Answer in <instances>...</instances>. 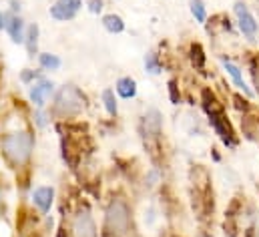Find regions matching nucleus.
Listing matches in <instances>:
<instances>
[{
	"mask_svg": "<svg viewBox=\"0 0 259 237\" xmlns=\"http://www.w3.org/2000/svg\"><path fill=\"white\" fill-rule=\"evenodd\" d=\"M115 89H117L119 97H123V99H133V97L137 95V81L131 78V76H123V78L117 81Z\"/></svg>",
	"mask_w": 259,
	"mask_h": 237,
	"instance_id": "nucleus-12",
	"label": "nucleus"
},
{
	"mask_svg": "<svg viewBox=\"0 0 259 237\" xmlns=\"http://www.w3.org/2000/svg\"><path fill=\"white\" fill-rule=\"evenodd\" d=\"M53 93H55V85L47 78H40V81L32 83L30 89H28V97H30L32 105H36V109H42Z\"/></svg>",
	"mask_w": 259,
	"mask_h": 237,
	"instance_id": "nucleus-6",
	"label": "nucleus"
},
{
	"mask_svg": "<svg viewBox=\"0 0 259 237\" xmlns=\"http://www.w3.org/2000/svg\"><path fill=\"white\" fill-rule=\"evenodd\" d=\"M169 95H171V101L177 105V103H179V93H177V85H175V81L169 83Z\"/></svg>",
	"mask_w": 259,
	"mask_h": 237,
	"instance_id": "nucleus-23",
	"label": "nucleus"
},
{
	"mask_svg": "<svg viewBox=\"0 0 259 237\" xmlns=\"http://www.w3.org/2000/svg\"><path fill=\"white\" fill-rule=\"evenodd\" d=\"M257 14H259V8H257Z\"/></svg>",
	"mask_w": 259,
	"mask_h": 237,
	"instance_id": "nucleus-28",
	"label": "nucleus"
},
{
	"mask_svg": "<svg viewBox=\"0 0 259 237\" xmlns=\"http://www.w3.org/2000/svg\"><path fill=\"white\" fill-rule=\"evenodd\" d=\"M2 209H4V203H2V187H0V215H2Z\"/></svg>",
	"mask_w": 259,
	"mask_h": 237,
	"instance_id": "nucleus-27",
	"label": "nucleus"
},
{
	"mask_svg": "<svg viewBox=\"0 0 259 237\" xmlns=\"http://www.w3.org/2000/svg\"><path fill=\"white\" fill-rule=\"evenodd\" d=\"M55 201V189L53 187H36L32 191V203L40 209V213H49Z\"/></svg>",
	"mask_w": 259,
	"mask_h": 237,
	"instance_id": "nucleus-10",
	"label": "nucleus"
},
{
	"mask_svg": "<svg viewBox=\"0 0 259 237\" xmlns=\"http://www.w3.org/2000/svg\"><path fill=\"white\" fill-rule=\"evenodd\" d=\"M259 62V60H257ZM253 81H255V87H257V91H259V66H255L253 68Z\"/></svg>",
	"mask_w": 259,
	"mask_h": 237,
	"instance_id": "nucleus-25",
	"label": "nucleus"
},
{
	"mask_svg": "<svg viewBox=\"0 0 259 237\" xmlns=\"http://www.w3.org/2000/svg\"><path fill=\"white\" fill-rule=\"evenodd\" d=\"M133 217H131V205L123 197H113L105 209V231L111 237L129 235Z\"/></svg>",
	"mask_w": 259,
	"mask_h": 237,
	"instance_id": "nucleus-2",
	"label": "nucleus"
},
{
	"mask_svg": "<svg viewBox=\"0 0 259 237\" xmlns=\"http://www.w3.org/2000/svg\"><path fill=\"white\" fill-rule=\"evenodd\" d=\"M38 34H40V30H38V26H36V24H30V26L26 28L24 45H26V51H28V55H30V57H34V53L38 51Z\"/></svg>",
	"mask_w": 259,
	"mask_h": 237,
	"instance_id": "nucleus-14",
	"label": "nucleus"
},
{
	"mask_svg": "<svg viewBox=\"0 0 259 237\" xmlns=\"http://www.w3.org/2000/svg\"><path fill=\"white\" fill-rule=\"evenodd\" d=\"M103 105H105V109H107V113H109L111 117H117V113H119V103H117L115 91H111V89L103 91Z\"/></svg>",
	"mask_w": 259,
	"mask_h": 237,
	"instance_id": "nucleus-15",
	"label": "nucleus"
},
{
	"mask_svg": "<svg viewBox=\"0 0 259 237\" xmlns=\"http://www.w3.org/2000/svg\"><path fill=\"white\" fill-rule=\"evenodd\" d=\"M6 26V12H0V30Z\"/></svg>",
	"mask_w": 259,
	"mask_h": 237,
	"instance_id": "nucleus-26",
	"label": "nucleus"
},
{
	"mask_svg": "<svg viewBox=\"0 0 259 237\" xmlns=\"http://www.w3.org/2000/svg\"><path fill=\"white\" fill-rule=\"evenodd\" d=\"M32 121H34V125H36L38 129H45V127L49 125V115H47L42 109H36L34 115H32Z\"/></svg>",
	"mask_w": 259,
	"mask_h": 237,
	"instance_id": "nucleus-21",
	"label": "nucleus"
},
{
	"mask_svg": "<svg viewBox=\"0 0 259 237\" xmlns=\"http://www.w3.org/2000/svg\"><path fill=\"white\" fill-rule=\"evenodd\" d=\"M4 30L8 32V36L12 38V43L16 45H24V38H26V26H24V20L14 14V12H6V26Z\"/></svg>",
	"mask_w": 259,
	"mask_h": 237,
	"instance_id": "nucleus-8",
	"label": "nucleus"
},
{
	"mask_svg": "<svg viewBox=\"0 0 259 237\" xmlns=\"http://www.w3.org/2000/svg\"><path fill=\"white\" fill-rule=\"evenodd\" d=\"M223 68H225V72L231 76V81H233V85L241 91V93H245L247 97H251L253 93H251V89L247 87V83H245V78H243V72H241V68L237 66V64H233L231 60H223Z\"/></svg>",
	"mask_w": 259,
	"mask_h": 237,
	"instance_id": "nucleus-11",
	"label": "nucleus"
},
{
	"mask_svg": "<svg viewBox=\"0 0 259 237\" xmlns=\"http://www.w3.org/2000/svg\"><path fill=\"white\" fill-rule=\"evenodd\" d=\"M191 62H193L195 68H203V64H205V55H203V49L199 45L191 47Z\"/></svg>",
	"mask_w": 259,
	"mask_h": 237,
	"instance_id": "nucleus-19",
	"label": "nucleus"
},
{
	"mask_svg": "<svg viewBox=\"0 0 259 237\" xmlns=\"http://www.w3.org/2000/svg\"><path fill=\"white\" fill-rule=\"evenodd\" d=\"M191 14L197 22H205L207 20V10H205V4L203 0H191Z\"/></svg>",
	"mask_w": 259,
	"mask_h": 237,
	"instance_id": "nucleus-17",
	"label": "nucleus"
},
{
	"mask_svg": "<svg viewBox=\"0 0 259 237\" xmlns=\"http://www.w3.org/2000/svg\"><path fill=\"white\" fill-rule=\"evenodd\" d=\"M20 78H22V83L32 85V83L40 81V72H34L32 68H24V70H22V74H20Z\"/></svg>",
	"mask_w": 259,
	"mask_h": 237,
	"instance_id": "nucleus-20",
	"label": "nucleus"
},
{
	"mask_svg": "<svg viewBox=\"0 0 259 237\" xmlns=\"http://www.w3.org/2000/svg\"><path fill=\"white\" fill-rule=\"evenodd\" d=\"M38 62H40L42 70H59L61 68V59L57 55H51V53H42L38 57Z\"/></svg>",
	"mask_w": 259,
	"mask_h": 237,
	"instance_id": "nucleus-16",
	"label": "nucleus"
},
{
	"mask_svg": "<svg viewBox=\"0 0 259 237\" xmlns=\"http://www.w3.org/2000/svg\"><path fill=\"white\" fill-rule=\"evenodd\" d=\"M87 109V97L84 93L74 87V85H65L57 95L53 103V113L61 118H74L78 117Z\"/></svg>",
	"mask_w": 259,
	"mask_h": 237,
	"instance_id": "nucleus-3",
	"label": "nucleus"
},
{
	"mask_svg": "<svg viewBox=\"0 0 259 237\" xmlns=\"http://www.w3.org/2000/svg\"><path fill=\"white\" fill-rule=\"evenodd\" d=\"M32 151H34V135L28 129L6 131L0 137V153L4 161L14 169H22L24 165H28Z\"/></svg>",
	"mask_w": 259,
	"mask_h": 237,
	"instance_id": "nucleus-1",
	"label": "nucleus"
},
{
	"mask_svg": "<svg viewBox=\"0 0 259 237\" xmlns=\"http://www.w3.org/2000/svg\"><path fill=\"white\" fill-rule=\"evenodd\" d=\"M145 68H147V72H151V74H159V72H161V62H159V57H157L155 53H149V55L145 57Z\"/></svg>",
	"mask_w": 259,
	"mask_h": 237,
	"instance_id": "nucleus-18",
	"label": "nucleus"
},
{
	"mask_svg": "<svg viewBox=\"0 0 259 237\" xmlns=\"http://www.w3.org/2000/svg\"><path fill=\"white\" fill-rule=\"evenodd\" d=\"M163 131V115L157 111V109H149L143 117V133L145 137H151V139H157Z\"/></svg>",
	"mask_w": 259,
	"mask_h": 237,
	"instance_id": "nucleus-9",
	"label": "nucleus"
},
{
	"mask_svg": "<svg viewBox=\"0 0 259 237\" xmlns=\"http://www.w3.org/2000/svg\"><path fill=\"white\" fill-rule=\"evenodd\" d=\"M89 10L93 14H99L103 10V0H89Z\"/></svg>",
	"mask_w": 259,
	"mask_h": 237,
	"instance_id": "nucleus-22",
	"label": "nucleus"
},
{
	"mask_svg": "<svg viewBox=\"0 0 259 237\" xmlns=\"http://www.w3.org/2000/svg\"><path fill=\"white\" fill-rule=\"evenodd\" d=\"M82 6V0H57L51 6V16L55 20H72Z\"/></svg>",
	"mask_w": 259,
	"mask_h": 237,
	"instance_id": "nucleus-7",
	"label": "nucleus"
},
{
	"mask_svg": "<svg viewBox=\"0 0 259 237\" xmlns=\"http://www.w3.org/2000/svg\"><path fill=\"white\" fill-rule=\"evenodd\" d=\"M103 26L105 30H109L111 34H119L125 30V20L119 14H105L103 16Z\"/></svg>",
	"mask_w": 259,
	"mask_h": 237,
	"instance_id": "nucleus-13",
	"label": "nucleus"
},
{
	"mask_svg": "<svg viewBox=\"0 0 259 237\" xmlns=\"http://www.w3.org/2000/svg\"><path fill=\"white\" fill-rule=\"evenodd\" d=\"M0 237H10V227L0 219Z\"/></svg>",
	"mask_w": 259,
	"mask_h": 237,
	"instance_id": "nucleus-24",
	"label": "nucleus"
},
{
	"mask_svg": "<svg viewBox=\"0 0 259 237\" xmlns=\"http://www.w3.org/2000/svg\"><path fill=\"white\" fill-rule=\"evenodd\" d=\"M68 235L70 237H99L95 217L89 209H78L72 213L68 223Z\"/></svg>",
	"mask_w": 259,
	"mask_h": 237,
	"instance_id": "nucleus-4",
	"label": "nucleus"
},
{
	"mask_svg": "<svg viewBox=\"0 0 259 237\" xmlns=\"http://www.w3.org/2000/svg\"><path fill=\"white\" fill-rule=\"evenodd\" d=\"M235 16H237V24H239V30L243 32V36H247L249 41H253L257 36V22H255L253 14L249 12L247 4L235 2Z\"/></svg>",
	"mask_w": 259,
	"mask_h": 237,
	"instance_id": "nucleus-5",
	"label": "nucleus"
}]
</instances>
